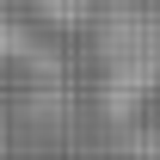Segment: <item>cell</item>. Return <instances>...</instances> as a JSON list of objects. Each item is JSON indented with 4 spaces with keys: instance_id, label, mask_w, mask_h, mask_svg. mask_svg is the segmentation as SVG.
Wrapping results in <instances>:
<instances>
[{
    "instance_id": "obj_2",
    "label": "cell",
    "mask_w": 160,
    "mask_h": 160,
    "mask_svg": "<svg viewBox=\"0 0 160 160\" xmlns=\"http://www.w3.org/2000/svg\"><path fill=\"white\" fill-rule=\"evenodd\" d=\"M43 25H56V31H74V25H92L99 12V0H25Z\"/></svg>"
},
{
    "instance_id": "obj_1",
    "label": "cell",
    "mask_w": 160,
    "mask_h": 160,
    "mask_svg": "<svg viewBox=\"0 0 160 160\" xmlns=\"http://www.w3.org/2000/svg\"><path fill=\"white\" fill-rule=\"evenodd\" d=\"M99 99L111 117H136L160 92V0H99L92 12Z\"/></svg>"
}]
</instances>
